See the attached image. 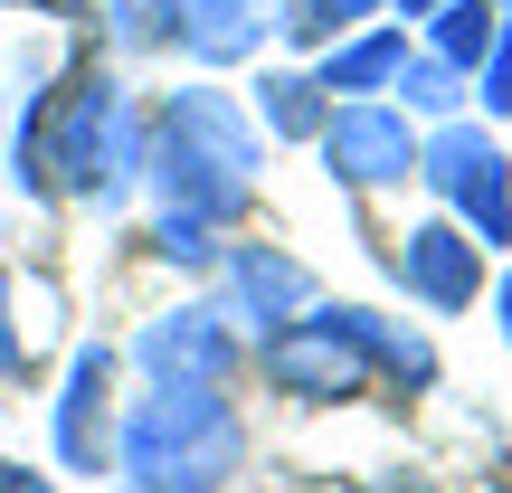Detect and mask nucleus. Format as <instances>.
Wrapping results in <instances>:
<instances>
[{"instance_id":"nucleus-1","label":"nucleus","mask_w":512,"mask_h":493,"mask_svg":"<svg viewBox=\"0 0 512 493\" xmlns=\"http://www.w3.org/2000/svg\"><path fill=\"white\" fill-rule=\"evenodd\" d=\"M10 171L19 190H38V200H114V190L143 171V143H133L124 124V86H114L105 67H76L67 86L29 95V114H19L10 133Z\"/></svg>"},{"instance_id":"nucleus-2","label":"nucleus","mask_w":512,"mask_h":493,"mask_svg":"<svg viewBox=\"0 0 512 493\" xmlns=\"http://www.w3.org/2000/svg\"><path fill=\"white\" fill-rule=\"evenodd\" d=\"M143 171L162 181L171 209H190V219L228 228V219L256 200L266 143H256V124H247L238 95H219V86H181V95H162V114H152Z\"/></svg>"},{"instance_id":"nucleus-3","label":"nucleus","mask_w":512,"mask_h":493,"mask_svg":"<svg viewBox=\"0 0 512 493\" xmlns=\"http://www.w3.org/2000/svg\"><path fill=\"white\" fill-rule=\"evenodd\" d=\"M247 465V427L228 408V389H162L133 399L124 418V475L143 493H219Z\"/></svg>"},{"instance_id":"nucleus-4","label":"nucleus","mask_w":512,"mask_h":493,"mask_svg":"<svg viewBox=\"0 0 512 493\" xmlns=\"http://www.w3.org/2000/svg\"><path fill=\"white\" fill-rule=\"evenodd\" d=\"M256 380L275 389V399H304V408H342L370 389V361L361 342L342 332V313L332 304H304L294 323H275L266 342H256Z\"/></svg>"},{"instance_id":"nucleus-5","label":"nucleus","mask_w":512,"mask_h":493,"mask_svg":"<svg viewBox=\"0 0 512 493\" xmlns=\"http://www.w3.org/2000/svg\"><path fill=\"white\" fill-rule=\"evenodd\" d=\"M418 181L465 209V238L475 247H512V162L484 143L475 124H446L437 143L418 152Z\"/></svg>"},{"instance_id":"nucleus-6","label":"nucleus","mask_w":512,"mask_h":493,"mask_svg":"<svg viewBox=\"0 0 512 493\" xmlns=\"http://www.w3.org/2000/svg\"><path fill=\"white\" fill-rule=\"evenodd\" d=\"M313 143H323V162H332L342 190H389V181L418 171V133H408L399 105H332Z\"/></svg>"},{"instance_id":"nucleus-7","label":"nucleus","mask_w":512,"mask_h":493,"mask_svg":"<svg viewBox=\"0 0 512 493\" xmlns=\"http://www.w3.org/2000/svg\"><path fill=\"white\" fill-rule=\"evenodd\" d=\"M133 351H143V370L162 389H228V370H238V332L209 304H181V313H162V323H143Z\"/></svg>"},{"instance_id":"nucleus-8","label":"nucleus","mask_w":512,"mask_h":493,"mask_svg":"<svg viewBox=\"0 0 512 493\" xmlns=\"http://www.w3.org/2000/svg\"><path fill=\"white\" fill-rule=\"evenodd\" d=\"M389 275H399L418 304L465 313V304L484 294V247L465 238L456 219H437V228H418V238H399V247H389Z\"/></svg>"},{"instance_id":"nucleus-9","label":"nucleus","mask_w":512,"mask_h":493,"mask_svg":"<svg viewBox=\"0 0 512 493\" xmlns=\"http://www.w3.org/2000/svg\"><path fill=\"white\" fill-rule=\"evenodd\" d=\"M57 456L76 465V475H105L114 456V351L86 342L67 361V389H57Z\"/></svg>"},{"instance_id":"nucleus-10","label":"nucleus","mask_w":512,"mask_h":493,"mask_svg":"<svg viewBox=\"0 0 512 493\" xmlns=\"http://www.w3.org/2000/svg\"><path fill=\"white\" fill-rule=\"evenodd\" d=\"M228 294H238V313L247 323H294V313L313 304V275L294 266V256H275V247H238L228 256Z\"/></svg>"},{"instance_id":"nucleus-11","label":"nucleus","mask_w":512,"mask_h":493,"mask_svg":"<svg viewBox=\"0 0 512 493\" xmlns=\"http://www.w3.org/2000/svg\"><path fill=\"white\" fill-rule=\"evenodd\" d=\"M332 313H342V332L361 342V361L389 370L399 389H427V380H437V351H427V332L389 323V313H370V304H332Z\"/></svg>"},{"instance_id":"nucleus-12","label":"nucleus","mask_w":512,"mask_h":493,"mask_svg":"<svg viewBox=\"0 0 512 493\" xmlns=\"http://www.w3.org/2000/svg\"><path fill=\"white\" fill-rule=\"evenodd\" d=\"M181 38L200 67H238L256 57V38H266V10L256 0H181Z\"/></svg>"},{"instance_id":"nucleus-13","label":"nucleus","mask_w":512,"mask_h":493,"mask_svg":"<svg viewBox=\"0 0 512 493\" xmlns=\"http://www.w3.org/2000/svg\"><path fill=\"white\" fill-rule=\"evenodd\" d=\"M399 57H408V38L399 29H370V38H351V48H332L323 67H313V86L323 95H389V76H399Z\"/></svg>"},{"instance_id":"nucleus-14","label":"nucleus","mask_w":512,"mask_h":493,"mask_svg":"<svg viewBox=\"0 0 512 493\" xmlns=\"http://www.w3.org/2000/svg\"><path fill=\"white\" fill-rule=\"evenodd\" d=\"M503 38V19H494V0H446L437 10V29H427V57H446V67H484V48Z\"/></svg>"},{"instance_id":"nucleus-15","label":"nucleus","mask_w":512,"mask_h":493,"mask_svg":"<svg viewBox=\"0 0 512 493\" xmlns=\"http://www.w3.org/2000/svg\"><path fill=\"white\" fill-rule=\"evenodd\" d=\"M256 95H266V124L294 133V143H313V133H323V114H332L313 76H256Z\"/></svg>"},{"instance_id":"nucleus-16","label":"nucleus","mask_w":512,"mask_h":493,"mask_svg":"<svg viewBox=\"0 0 512 493\" xmlns=\"http://www.w3.org/2000/svg\"><path fill=\"white\" fill-rule=\"evenodd\" d=\"M389 95H408L418 114H446L465 95V76L446 67V57H399V76H389Z\"/></svg>"},{"instance_id":"nucleus-17","label":"nucleus","mask_w":512,"mask_h":493,"mask_svg":"<svg viewBox=\"0 0 512 493\" xmlns=\"http://www.w3.org/2000/svg\"><path fill=\"white\" fill-rule=\"evenodd\" d=\"M370 10H380V0H294L285 38H294V48H323L332 29H351V19H370Z\"/></svg>"},{"instance_id":"nucleus-18","label":"nucleus","mask_w":512,"mask_h":493,"mask_svg":"<svg viewBox=\"0 0 512 493\" xmlns=\"http://www.w3.org/2000/svg\"><path fill=\"white\" fill-rule=\"evenodd\" d=\"M152 247H162L171 266H219V228H209V219H190V209H162Z\"/></svg>"},{"instance_id":"nucleus-19","label":"nucleus","mask_w":512,"mask_h":493,"mask_svg":"<svg viewBox=\"0 0 512 493\" xmlns=\"http://www.w3.org/2000/svg\"><path fill=\"white\" fill-rule=\"evenodd\" d=\"M105 10H114V38L124 48H162L181 29V0H105Z\"/></svg>"},{"instance_id":"nucleus-20","label":"nucleus","mask_w":512,"mask_h":493,"mask_svg":"<svg viewBox=\"0 0 512 493\" xmlns=\"http://www.w3.org/2000/svg\"><path fill=\"white\" fill-rule=\"evenodd\" d=\"M475 86H484V105H494V114H512V29L494 38V48H484V67H475Z\"/></svg>"},{"instance_id":"nucleus-21","label":"nucleus","mask_w":512,"mask_h":493,"mask_svg":"<svg viewBox=\"0 0 512 493\" xmlns=\"http://www.w3.org/2000/svg\"><path fill=\"white\" fill-rule=\"evenodd\" d=\"M29 361V342H19V323H10V275H0V370H19Z\"/></svg>"},{"instance_id":"nucleus-22","label":"nucleus","mask_w":512,"mask_h":493,"mask_svg":"<svg viewBox=\"0 0 512 493\" xmlns=\"http://www.w3.org/2000/svg\"><path fill=\"white\" fill-rule=\"evenodd\" d=\"M0 493H57L48 475H29V465H10V456H0Z\"/></svg>"},{"instance_id":"nucleus-23","label":"nucleus","mask_w":512,"mask_h":493,"mask_svg":"<svg viewBox=\"0 0 512 493\" xmlns=\"http://www.w3.org/2000/svg\"><path fill=\"white\" fill-rule=\"evenodd\" d=\"M494 313H503V342H512V275H503V294H494Z\"/></svg>"},{"instance_id":"nucleus-24","label":"nucleus","mask_w":512,"mask_h":493,"mask_svg":"<svg viewBox=\"0 0 512 493\" xmlns=\"http://www.w3.org/2000/svg\"><path fill=\"white\" fill-rule=\"evenodd\" d=\"M399 10H408V19H437V10H446V0H399Z\"/></svg>"},{"instance_id":"nucleus-25","label":"nucleus","mask_w":512,"mask_h":493,"mask_svg":"<svg viewBox=\"0 0 512 493\" xmlns=\"http://www.w3.org/2000/svg\"><path fill=\"white\" fill-rule=\"evenodd\" d=\"M57 10H86V0H57Z\"/></svg>"}]
</instances>
